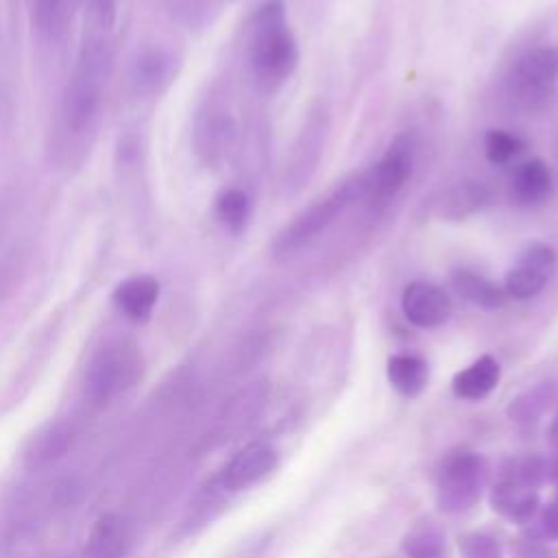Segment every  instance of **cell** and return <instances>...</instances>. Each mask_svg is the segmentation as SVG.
<instances>
[{
	"mask_svg": "<svg viewBox=\"0 0 558 558\" xmlns=\"http://www.w3.org/2000/svg\"><path fill=\"white\" fill-rule=\"evenodd\" d=\"M108 32L110 29L99 25L90 29L66 86L64 119L73 134H84L99 114L103 90L112 71V45Z\"/></svg>",
	"mask_w": 558,
	"mask_h": 558,
	"instance_id": "obj_1",
	"label": "cell"
},
{
	"mask_svg": "<svg viewBox=\"0 0 558 558\" xmlns=\"http://www.w3.org/2000/svg\"><path fill=\"white\" fill-rule=\"evenodd\" d=\"M249 60L258 84L266 90L280 88L295 75L299 47L286 21L284 0H266L256 12Z\"/></svg>",
	"mask_w": 558,
	"mask_h": 558,
	"instance_id": "obj_2",
	"label": "cell"
},
{
	"mask_svg": "<svg viewBox=\"0 0 558 558\" xmlns=\"http://www.w3.org/2000/svg\"><path fill=\"white\" fill-rule=\"evenodd\" d=\"M358 199H362V173L343 182L327 197L314 201L284 225L271 245L273 258L284 260L308 247Z\"/></svg>",
	"mask_w": 558,
	"mask_h": 558,
	"instance_id": "obj_3",
	"label": "cell"
},
{
	"mask_svg": "<svg viewBox=\"0 0 558 558\" xmlns=\"http://www.w3.org/2000/svg\"><path fill=\"white\" fill-rule=\"evenodd\" d=\"M142 377V351L132 338L108 340L92 358L88 367V397L106 406Z\"/></svg>",
	"mask_w": 558,
	"mask_h": 558,
	"instance_id": "obj_4",
	"label": "cell"
},
{
	"mask_svg": "<svg viewBox=\"0 0 558 558\" xmlns=\"http://www.w3.org/2000/svg\"><path fill=\"white\" fill-rule=\"evenodd\" d=\"M558 84V49L536 47L523 53L508 77V95L512 103L525 112L543 110Z\"/></svg>",
	"mask_w": 558,
	"mask_h": 558,
	"instance_id": "obj_5",
	"label": "cell"
},
{
	"mask_svg": "<svg viewBox=\"0 0 558 558\" xmlns=\"http://www.w3.org/2000/svg\"><path fill=\"white\" fill-rule=\"evenodd\" d=\"M414 138L399 134L367 173H362V199L373 208H386L408 184L414 171Z\"/></svg>",
	"mask_w": 558,
	"mask_h": 558,
	"instance_id": "obj_6",
	"label": "cell"
},
{
	"mask_svg": "<svg viewBox=\"0 0 558 558\" xmlns=\"http://www.w3.org/2000/svg\"><path fill=\"white\" fill-rule=\"evenodd\" d=\"M325 134H327V112L323 108L312 110L286 160V169L282 177V188L286 195L301 193L303 186H308V182L312 179L323 153Z\"/></svg>",
	"mask_w": 558,
	"mask_h": 558,
	"instance_id": "obj_7",
	"label": "cell"
},
{
	"mask_svg": "<svg viewBox=\"0 0 558 558\" xmlns=\"http://www.w3.org/2000/svg\"><path fill=\"white\" fill-rule=\"evenodd\" d=\"M558 264V253L547 243H530L506 273L504 290L508 297L525 301L543 293Z\"/></svg>",
	"mask_w": 558,
	"mask_h": 558,
	"instance_id": "obj_8",
	"label": "cell"
},
{
	"mask_svg": "<svg viewBox=\"0 0 558 558\" xmlns=\"http://www.w3.org/2000/svg\"><path fill=\"white\" fill-rule=\"evenodd\" d=\"M486 469L484 460L471 454H460L451 458L441 475V508L443 510H464L469 508L484 482Z\"/></svg>",
	"mask_w": 558,
	"mask_h": 558,
	"instance_id": "obj_9",
	"label": "cell"
},
{
	"mask_svg": "<svg viewBox=\"0 0 558 558\" xmlns=\"http://www.w3.org/2000/svg\"><path fill=\"white\" fill-rule=\"evenodd\" d=\"M401 312L414 327L434 330L451 317V301L436 284L410 282L401 293Z\"/></svg>",
	"mask_w": 558,
	"mask_h": 558,
	"instance_id": "obj_10",
	"label": "cell"
},
{
	"mask_svg": "<svg viewBox=\"0 0 558 558\" xmlns=\"http://www.w3.org/2000/svg\"><path fill=\"white\" fill-rule=\"evenodd\" d=\"M491 201V190L486 184L475 179L458 182L430 201V214L438 221H464L482 212Z\"/></svg>",
	"mask_w": 558,
	"mask_h": 558,
	"instance_id": "obj_11",
	"label": "cell"
},
{
	"mask_svg": "<svg viewBox=\"0 0 558 558\" xmlns=\"http://www.w3.org/2000/svg\"><path fill=\"white\" fill-rule=\"evenodd\" d=\"M551 193V171L541 158H532L514 166L510 175V199L514 206L525 210L541 208L549 201Z\"/></svg>",
	"mask_w": 558,
	"mask_h": 558,
	"instance_id": "obj_12",
	"label": "cell"
},
{
	"mask_svg": "<svg viewBox=\"0 0 558 558\" xmlns=\"http://www.w3.org/2000/svg\"><path fill=\"white\" fill-rule=\"evenodd\" d=\"M160 282L153 275H134L114 288L112 301L134 323H147L160 299Z\"/></svg>",
	"mask_w": 558,
	"mask_h": 558,
	"instance_id": "obj_13",
	"label": "cell"
},
{
	"mask_svg": "<svg viewBox=\"0 0 558 558\" xmlns=\"http://www.w3.org/2000/svg\"><path fill=\"white\" fill-rule=\"evenodd\" d=\"M277 464V454L266 445H249L245 447L223 473V484L227 488H245L266 473H271Z\"/></svg>",
	"mask_w": 558,
	"mask_h": 558,
	"instance_id": "obj_14",
	"label": "cell"
},
{
	"mask_svg": "<svg viewBox=\"0 0 558 558\" xmlns=\"http://www.w3.org/2000/svg\"><path fill=\"white\" fill-rule=\"evenodd\" d=\"M451 286L464 301L482 310H499L510 299L504 286L471 269H456L451 273Z\"/></svg>",
	"mask_w": 558,
	"mask_h": 558,
	"instance_id": "obj_15",
	"label": "cell"
},
{
	"mask_svg": "<svg viewBox=\"0 0 558 558\" xmlns=\"http://www.w3.org/2000/svg\"><path fill=\"white\" fill-rule=\"evenodd\" d=\"M173 71H175V60L171 53L162 49L145 51L136 58L132 66V86L140 97L156 95L171 82Z\"/></svg>",
	"mask_w": 558,
	"mask_h": 558,
	"instance_id": "obj_16",
	"label": "cell"
},
{
	"mask_svg": "<svg viewBox=\"0 0 558 558\" xmlns=\"http://www.w3.org/2000/svg\"><path fill=\"white\" fill-rule=\"evenodd\" d=\"M129 547L127 523L116 514H106L95 525L88 545L86 558H125Z\"/></svg>",
	"mask_w": 558,
	"mask_h": 558,
	"instance_id": "obj_17",
	"label": "cell"
},
{
	"mask_svg": "<svg viewBox=\"0 0 558 558\" xmlns=\"http://www.w3.org/2000/svg\"><path fill=\"white\" fill-rule=\"evenodd\" d=\"M499 380V364L493 356L478 358L471 367L456 373L454 393L462 399H482L486 397Z\"/></svg>",
	"mask_w": 558,
	"mask_h": 558,
	"instance_id": "obj_18",
	"label": "cell"
},
{
	"mask_svg": "<svg viewBox=\"0 0 558 558\" xmlns=\"http://www.w3.org/2000/svg\"><path fill=\"white\" fill-rule=\"evenodd\" d=\"M216 221L232 234L240 236L251 221V199L240 188H227L214 199Z\"/></svg>",
	"mask_w": 558,
	"mask_h": 558,
	"instance_id": "obj_19",
	"label": "cell"
},
{
	"mask_svg": "<svg viewBox=\"0 0 558 558\" xmlns=\"http://www.w3.org/2000/svg\"><path fill=\"white\" fill-rule=\"evenodd\" d=\"M388 382L406 397H417L427 384V364L410 354H399L388 360Z\"/></svg>",
	"mask_w": 558,
	"mask_h": 558,
	"instance_id": "obj_20",
	"label": "cell"
},
{
	"mask_svg": "<svg viewBox=\"0 0 558 558\" xmlns=\"http://www.w3.org/2000/svg\"><path fill=\"white\" fill-rule=\"evenodd\" d=\"M493 506L495 510L517 521H525L532 517L536 508V493H532V488H528L525 484L510 480L493 491Z\"/></svg>",
	"mask_w": 558,
	"mask_h": 558,
	"instance_id": "obj_21",
	"label": "cell"
},
{
	"mask_svg": "<svg viewBox=\"0 0 558 558\" xmlns=\"http://www.w3.org/2000/svg\"><path fill=\"white\" fill-rule=\"evenodd\" d=\"M525 149H528V145L521 138H517L504 129H488L484 136V158L493 166L510 164Z\"/></svg>",
	"mask_w": 558,
	"mask_h": 558,
	"instance_id": "obj_22",
	"label": "cell"
},
{
	"mask_svg": "<svg viewBox=\"0 0 558 558\" xmlns=\"http://www.w3.org/2000/svg\"><path fill=\"white\" fill-rule=\"evenodd\" d=\"M34 14L42 36L58 40L66 27L69 0H34Z\"/></svg>",
	"mask_w": 558,
	"mask_h": 558,
	"instance_id": "obj_23",
	"label": "cell"
},
{
	"mask_svg": "<svg viewBox=\"0 0 558 558\" xmlns=\"http://www.w3.org/2000/svg\"><path fill=\"white\" fill-rule=\"evenodd\" d=\"M404 549L410 558H438L443 551V536L432 525H421L406 536Z\"/></svg>",
	"mask_w": 558,
	"mask_h": 558,
	"instance_id": "obj_24",
	"label": "cell"
},
{
	"mask_svg": "<svg viewBox=\"0 0 558 558\" xmlns=\"http://www.w3.org/2000/svg\"><path fill=\"white\" fill-rule=\"evenodd\" d=\"M69 432H64L62 427H51L42 438H38V443L32 449V458L36 462H47L55 456H60L69 443Z\"/></svg>",
	"mask_w": 558,
	"mask_h": 558,
	"instance_id": "obj_25",
	"label": "cell"
},
{
	"mask_svg": "<svg viewBox=\"0 0 558 558\" xmlns=\"http://www.w3.org/2000/svg\"><path fill=\"white\" fill-rule=\"evenodd\" d=\"M462 558H501L499 545L486 534H469L460 541Z\"/></svg>",
	"mask_w": 558,
	"mask_h": 558,
	"instance_id": "obj_26",
	"label": "cell"
},
{
	"mask_svg": "<svg viewBox=\"0 0 558 558\" xmlns=\"http://www.w3.org/2000/svg\"><path fill=\"white\" fill-rule=\"evenodd\" d=\"M88 3H90L92 23L99 25V27L112 29L114 21H116V3H114V0H88Z\"/></svg>",
	"mask_w": 558,
	"mask_h": 558,
	"instance_id": "obj_27",
	"label": "cell"
},
{
	"mask_svg": "<svg viewBox=\"0 0 558 558\" xmlns=\"http://www.w3.org/2000/svg\"><path fill=\"white\" fill-rule=\"evenodd\" d=\"M543 530L549 538H558V504L549 506L543 514Z\"/></svg>",
	"mask_w": 558,
	"mask_h": 558,
	"instance_id": "obj_28",
	"label": "cell"
}]
</instances>
